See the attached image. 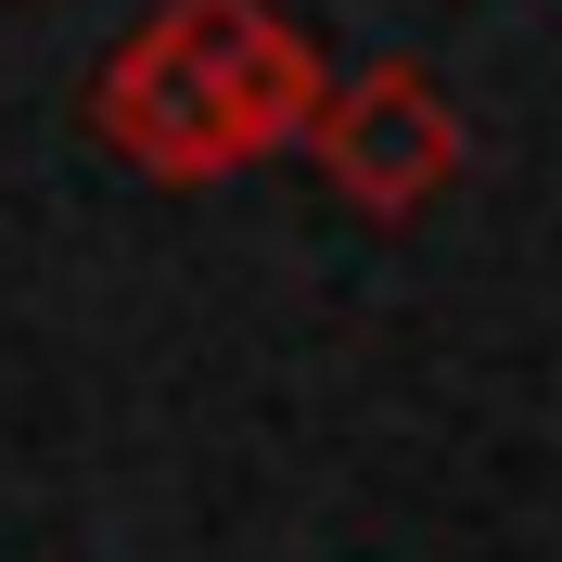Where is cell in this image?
Segmentation results:
<instances>
[{
    "instance_id": "1",
    "label": "cell",
    "mask_w": 562,
    "mask_h": 562,
    "mask_svg": "<svg viewBox=\"0 0 562 562\" xmlns=\"http://www.w3.org/2000/svg\"><path fill=\"white\" fill-rule=\"evenodd\" d=\"M307 154H319V179H333L358 217L396 231V217H422L460 179V115H448V90L422 65H371V77H333Z\"/></svg>"
},
{
    "instance_id": "2",
    "label": "cell",
    "mask_w": 562,
    "mask_h": 562,
    "mask_svg": "<svg viewBox=\"0 0 562 562\" xmlns=\"http://www.w3.org/2000/svg\"><path fill=\"white\" fill-rule=\"evenodd\" d=\"M154 38H167L179 65L205 77L217 103H231L244 154H281V140H307V128H319V103H333L319 52L281 26L269 0H154Z\"/></svg>"
},
{
    "instance_id": "3",
    "label": "cell",
    "mask_w": 562,
    "mask_h": 562,
    "mask_svg": "<svg viewBox=\"0 0 562 562\" xmlns=\"http://www.w3.org/2000/svg\"><path fill=\"white\" fill-rule=\"evenodd\" d=\"M90 128H103L140 179H167V192H205V179L256 167V154H244V128H231V103H217V90L179 65L154 26H140L103 77H90Z\"/></svg>"
}]
</instances>
